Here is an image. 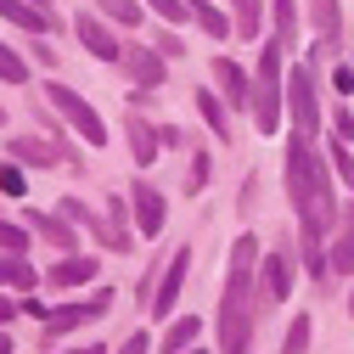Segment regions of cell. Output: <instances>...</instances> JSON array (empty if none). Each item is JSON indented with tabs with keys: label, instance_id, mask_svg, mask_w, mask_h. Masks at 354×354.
<instances>
[{
	"label": "cell",
	"instance_id": "cell-10",
	"mask_svg": "<svg viewBox=\"0 0 354 354\" xmlns=\"http://www.w3.org/2000/svg\"><path fill=\"white\" fill-rule=\"evenodd\" d=\"M124 73L136 79V91H158V84H163V51H152V46H124Z\"/></svg>",
	"mask_w": 354,
	"mask_h": 354
},
{
	"label": "cell",
	"instance_id": "cell-17",
	"mask_svg": "<svg viewBox=\"0 0 354 354\" xmlns=\"http://www.w3.org/2000/svg\"><path fill=\"white\" fill-rule=\"evenodd\" d=\"M309 12H315L321 46H332V51H337V39H343V12H337V0H309Z\"/></svg>",
	"mask_w": 354,
	"mask_h": 354
},
{
	"label": "cell",
	"instance_id": "cell-16",
	"mask_svg": "<svg viewBox=\"0 0 354 354\" xmlns=\"http://www.w3.org/2000/svg\"><path fill=\"white\" fill-rule=\"evenodd\" d=\"M287 292H292V259L270 253L264 259V298H287Z\"/></svg>",
	"mask_w": 354,
	"mask_h": 354
},
{
	"label": "cell",
	"instance_id": "cell-13",
	"mask_svg": "<svg viewBox=\"0 0 354 354\" xmlns=\"http://www.w3.org/2000/svg\"><path fill=\"white\" fill-rule=\"evenodd\" d=\"M332 270L354 276V208L337 214V236H332Z\"/></svg>",
	"mask_w": 354,
	"mask_h": 354
},
{
	"label": "cell",
	"instance_id": "cell-22",
	"mask_svg": "<svg viewBox=\"0 0 354 354\" xmlns=\"http://www.w3.org/2000/svg\"><path fill=\"white\" fill-rule=\"evenodd\" d=\"M197 332H203V321H197V315L174 321V326H169V337H163V354H180V348H186V343H192Z\"/></svg>",
	"mask_w": 354,
	"mask_h": 354
},
{
	"label": "cell",
	"instance_id": "cell-24",
	"mask_svg": "<svg viewBox=\"0 0 354 354\" xmlns=\"http://www.w3.org/2000/svg\"><path fill=\"white\" fill-rule=\"evenodd\" d=\"M28 225H39V236H51L57 248H73V225H62V214L46 219V214H28Z\"/></svg>",
	"mask_w": 354,
	"mask_h": 354
},
{
	"label": "cell",
	"instance_id": "cell-31",
	"mask_svg": "<svg viewBox=\"0 0 354 354\" xmlns=\"http://www.w3.org/2000/svg\"><path fill=\"white\" fill-rule=\"evenodd\" d=\"M0 192H6V197H23L28 192V180H23L17 163H0Z\"/></svg>",
	"mask_w": 354,
	"mask_h": 354
},
{
	"label": "cell",
	"instance_id": "cell-44",
	"mask_svg": "<svg viewBox=\"0 0 354 354\" xmlns=\"http://www.w3.org/2000/svg\"><path fill=\"white\" fill-rule=\"evenodd\" d=\"M0 124H6V113H0Z\"/></svg>",
	"mask_w": 354,
	"mask_h": 354
},
{
	"label": "cell",
	"instance_id": "cell-25",
	"mask_svg": "<svg viewBox=\"0 0 354 354\" xmlns=\"http://www.w3.org/2000/svg\"><path fill=\"white\" fill-rule=\"evenodd\" d=\"M23 79H28V62L6 46V39H0V84H23Z\"/></svg>",
	"mask_w": 354,
	"mask_h": 354
},
{
	"label": "cell",
	"instance_id": "cell-36",
	"mask_svg": "<svg viewBox=\"0 0 354 354\" xmlns=\"http://www.w3.org/2000/svg\"><path fill=\"white\" fill-rule=\"evenodd\" d=\"M158 51H163V57H180L186 46H180V39H174V34H158Z\"/></svg>",
	"mask_w": 354,
	"mask_h": 354
},
{
	"label": "cell",
	"instance_id": "cell-37",
	"mask_svg": "<svg viewBox=\"0 0 354 354\" xmlns=\"http://www.w3.org/2000/svg\"><path fill=\"white\" fill-rule=\"evenodd\" d=\"M124 354H147V337L136 332V337H129V343H124Z\"/></svg>",
	"mask_w": 354,
	"mask_h": 354
},
{
	"label": "cell",
	"instance_id": "cell-29",
	"mask_svg": "<svg viewBox=\"0 0 354 354\" xmlns=\"http://www.w3.org/2000/svg\"><path fill=\"white\" fill-rule=\"evenodd\" d=\"M0 253H28V231L12 225V219H0Z\"/></svg>",
	"mask_w": 354,
	"mask_h": 354
},
{
	"label": "cell",
	"instance_id": "cell-7",
	"mask_svg": "<svg viewBox=\"0 0 354 354\" xmlns=\"http://www.w3.org/2000/svg\"><path fill=\"white\" fill-rule=\"evenodd\" d=\"M73 34H79V46L91 51L96 62H124V46L113 39V28H107L102 17H91V12H79V17H73Z\"/></svg>",
	"mask_w": 354,
	"mask_h": 354
},
{
	"label": "cell",
	"instance_id": "cell-6",
	"mask_svg": "<svg viewBox=\"0 0 354 354\" xmlns=\"http://www.w3.org/2000/svg\"><path fill=\"white\" fill-rule=\"evenodd\" d=\"M129 214H136V231L141 236H158L163 219H169V203H163V192L152 180H136V186H129Z\"/></svg>",
	"mask_w": 354,
	"mask_h": 354
},
{
	"label": "cell",
	"instance_id": "cell-28",
	"mask_svg": "<svg viewBox=\"0 0 354 354\" xmlns=\"http://www.w3.org/2000/svg\"><path fill=\"white\" fill-rule=\"evenodd\" d=\"M332 174H337V180L354 192V158H348V147H343L337 136H332Z\"/></svg>",
	"mask_w": 354,
	"mask_h": 354
},
{
	"label": "cell",
	"instance_id": "cell-26",
	"mask_svg": "<svg viewBox=\"0 0 354 354\" xmlns=\"http://www.w3.org/2000/svg\"><path fill=\"white\" fill-rule=\"evenodd\" d=\"M270 6H276V39H281V46H292V34H298V6H292V0H270Z\"/></svg>",
	"mask_w": 354,
	"mask_h": 354
},
{
	"label": "cell",
	"instance_id": "cell-11",
	"mask_svg": "<svg viewBox=\"0 0 354 354\" xmlns=\"http://www.w3.org/2000/svg\"><path fill=\"white\" fill-rule=\"evenodd\" d=\"M214 84H219V96H225V107H253V79L242 73V62L219 57L214 62Z\"/></svg>",
	"mask_w": 354,
	"mask_h": 354
},
{
	"label": "cell",
	"instance_id": "cell-38",
	"mask_svg": "<svg viewBox=\"0 0 354 354\" xmlns=\"http://www.w3.org/2000/svg\"><path fill=\"white\" fill-rule=\"evenodd\" d=\"M12 315H17V304H6V298H0V326H6Z\"/></svg>",
	"mask_w": 354,
	"mask_h": 354
},
{
	"label": "cell",
	"instance_id": "cell-34",
	"mask_svg": "<svg viewBox=\"0 0 354 354\" xmlns=\"http://www.w3.org/2000/svg\"><path fill=\"white\" fill-rule=\"evenodd\" d=\"M332 136H337V141H354V113H343V107H337V118H332Z\"/></svg>",
	"mask_w": 354,
	"mask_h": 354
},
{
	"label": "cell",
	"instance_id": "cell-4",
	"mask_svg": "<svg viewBox=\"0 0 354 354\" xmlns=\"http://www.w3.org/2000/svg\"><path fill=\"white\" fill-rule=\"evenodd\" d=\"M46 96H51V107L68 118V129H73L84 147H107V141H113V136H107V124H102V113L84 102L73 84H62V79H57V84H46Z\"/></svg>",
	"mask_w": 354,
	"mask_h": 354
},
{
	"label": "cell",
	"instance_id": "cell-30",
	"mask_svg": "<svg viewBox=\"0 0 354 354\" xmlns=\"http://www.w3.org/2000/svg\"><path fill=\"white\" fill-rule=\"evenodd\" d=\"M96 6H102L113 23H141V6H136V0H96Z\"/></svg>",
	"mask_w": 354,
	"mask_h": 354
},
{
	"label": "cell",
	"instance_id": "cell-39",
	"mask_svg": "<svg viewBox=\"0 0 354 354\" xmlns=\"http://www.w3.org/2000/svg\"><path fill=\"white\" fill-rule=\"evenodd\" d=\"M0 354H12V337H6V332H0Z\"/></svg>",
	"mask_w": 354,
	"mask_h": 354
},
{
	"label": "cell",
	"instance_id": "cell-42",
	"mask_svg": "<svg viewBox=\"0 0 354 354\" xmlns=\"http://www.w3.org/2000/svg\"><path fill=\"white\" fill-rule=\"evenodd\" d=\"M348 315H354V292H348Z\"/></svg>",
	"mask_w": 354,
	"mask_h": 354
},
{
	"label": "cell",
	"instance_id": "cell-12",
	"mask_svg": "<svg viewBox=\"0 0 354 354\" xmlns=\"http://www.w3.org/2000/svg\"><path fill=\"white\" fill-rule=\"evenodd\" d=\"M46 281L57 287V292H68V287H84V281H96V259H84V253H62L51 270H46Z\"/></svg>",
	"mask_w": 354,
	"mask_h": 354
},
{
	"label": "cell",
	"instance_id": "cell-1",
	"mask_svg": "<svg viewBox=\"0 0 354 354\" xmlns=\"http://www.w3.org/2000/svg\"><path fill=\"white\" fill-rule=\"evenodd\" d=\"M287 197L298 208V248H304V270L309 276H326L332 270V253H326V231L337 225V203H332V169L315 152V136H298L287 141Z\"/></svg>",
	"mask_w": 354,
	"mask_h": 354
},
{
	"label": "cell",
	"instance_id": "cell-21",
	"mask_svg": "<svg viewBox=\"0 0 354 354\" xmlns=\"http://www.w3.org/2000/svg\"><path fill=\"white\" fill-rule=\"evenodd\" d=\"M192 17H197V23H203V28L214 34V39H225V34H231V23H225V12H219L214 0H197V6H192Z\"/></svg>",
	"mask_w": 354,
	"mask_h": 354
},
{
	"label": "cell",
	"instance_id": "cell-35",
	"mask_svg": "<svg viewBox=\"0 0 354 354\" xmlns=\"http://www.w3.org/2000/svg\"><path fill=\"white\" fill-rule=\"evenodd\" d=\"M332 84H337V96H348V91H354V68H343V62H337V73H332Z\"/></svg>",
	"mask_w": 354,
	"mask_h": 354
},
{
	"label": "cell",
	"instance_id": "cell-41",
	"mask_svg": "<svg viewBox=\"0 0 354 354\" xmlns=\"http://www.w3.org/2000/svg\"><path fill=\"white\" fill-rule=\"evenodd\" d=\"M180 354H208V348H180Z\"/></svg>",
	"mask_w": 354,
	"mask_h": 354
},
{
	"label": "cell",
	"instance_id": "cell-19",
	"mask_svg": "<svg viewBox=\"0 0 354 354\" xmlns=\"http://www.w3.org/2000/svg\"><path fill=\"white\" fill-rule=\"evenodd\" d=\"M12 158H17V163H57L62 152H57V147H46V141H28V136H12Z\"/></svg>",
	"mask_w": 354,
	"mask_h": 354
},
{
	"label": "cell",
	"instance_id": "cell-40",
	"mask_svg": "<svg viewBox=\"0 0 354 354\" xmlns=\"http://www.w3.org/2000/svg\"><path fill=\"white\" fill-rule=\"evenodd\" d=\"M73 354H102V348H73Z\"/></svg>",
	"mask_w": 354,
	"mask_h": 354
},
{
	"label": "cell",
	"instance_id": "cell-23",
	"mask_svg": "<svg viewBox=\"0 0 354 354\" xmlns=\"http://www.w3.org/2000/svg\"><path fill=\"white\" fill-rule=\"evenodd\" d=\"M231 6H236V34H259V23H264V0H231Z\"/></svg>",
	"mask_w": 354,
	"mask_h": 354
},
{
	"label": "cell",
	"instance_id": "cell-20",
	"mask_svg": "<svg viewBox=\"0 0 354 354\" xmlns=\"http://www.w3.org/2000/svg\"><path fill=\"white\" fill-rule=\"evenodd\" d=\"M197 113L208 118V129H214V136H225V129H231V118H225V96H214V91H197Z\"/></svg>",
	"mask_w": 354,
	"mask_h": 354
},
{
	"label": "cell",
	"instance_id": "cell-3",
	"mask_svg": "<svg viewBox=\"0 0 354 354\" xmlns=\"http://www.w3.org/2000/svg\"><path fill=\"white\" fill-rule=\"evenodd\" d=\"M281 57H287V46L270 39L264 57H259V73H253V124H259V136H276V124H281V102H287Z\"/></svg>",
	"mask_w": 354,
	"mask_h": 354
},
{
	"label": "cell",
	"instance_id": "cell-5",
	"mask_svg": "<svg viewBox=\"0 0 354 354\" xmlns=\"http://www.w3.org/2000/svg\"><path fill=\"white\" fill-rule=\"evenodd\" d=\"M287 107H292L298 136H321V102H315V73H309V62H298L292 79H287Z\"/></svg>",
	"mask_w": 354,
	"mask_h": 354
},
{
	"label": "cell",
	"instance_id": "cell-15",
	"mask_svg": "<svg viewBox=\"0 0 354 354\" xmlns=\"http://www.w3.org/2000/svg\"><path fill=\"white\" fill-rule=\"evenodd\" d=\"M124 129H129V152H136V163L147 169V163L158 158V141H163V129H152L147 118H129Z\"/></svg>",
	"mask_w": 354,
	"mask_h": 354
},
{
	"label": "cell",
	"instance_id": "cell-2",
	"mask_svg": "<svg viewBox=\"0 0 354 354\" xmlns=\"http://www.w3.org/2000/svg\"><path fill=\"white\" fill-rule=\"evenodd\" d=\"M253 270H259V242L236 236L225 298H219V348L225 354H248V343H253Z\"/></svg>",
	"mask_w": 354,
	"mask_h": 354
},
{
	"label": "cell",
	"instance_id": "cell-18",
	"mask_svg": "<svg viewBox=\"0 0 354 354\" xmlns=\"http://www.w3.org/2000/svg\"><path fill=\"white\" fill-rule=\"evenodd\" d=\"M34 281H39V270H34L23 253H6V259H0V287H23V292H28Z\"/></svg>",
	"mask_w": 354,
	"mask_h": 354
},
{
	"label": "cell",
	"instance_id": "cell-32",
	"mask_svg": "<svg viewBox=\"0 0 354 354\" xmlns=\"http://www.w3.org/2000/svg\"><path fill=\"white\" fill-rule=\"evenodd\" d=\"M147 6H152L158 17H169V23H180V17H192V6H186V0H147Z\"/></svg>",
	"mask_w": 354,
	"mask_h": 354
},
{
	"label": "cell",
	"instance_id": "cell-8",
	"mask_svg": "<svg viewBox=\"0 0 354 354\" xmlns=\"http://www.w3.org/2000/svg\"><path fill=\"white\" fill-rule=\"evenodd\" d=\"M186 270H192V248H174V259L163 264V281L152 292V315H169L174 309V298H180V287H186Z\"/></svg>",
	"mask_w": 354,
	"mask_h": 354
},
{
	"label": "cell",
	"instance_id": "cell-33",
	"mask_svg": "<svg viewBox=\"0 0 354 354\" xmlns=\"http://www.w3.org/2000/svg\"><path fill=\"white\" fill-rule=\"evenodd\" d=\"M208 174H214V163H208V152H197V158H192V192L208 186Z\"/></svg>",
	"mask_w": 354,
	"mask_h": 354
},
{
	"label": "cell",
	"instance_id": "cell-27",
	"mask_svg": "<svg viewBox=\"0 0 354 354\" xmlns=\"http://www.w3.org/2000/svg\"><path fill=\"white\" fill-rule=\"evenodd\" d=\"M281 354H309V315H292V326L281 337Z\"/></svg>",
	"mask_w": 354,
	"mask_h": 354
},
{
	"label": "cell",
	"instance_id": "cell-9",
	"mask_svg": "<svg viewBox=\"0 0 354 354\" xmlns=\"http://www.w3.org/2000/svg\"><path fill=\"white\" fill-rule=\"evenodd\" d=\"M113 309V292H96L91 304H62L57 315L46 321V337H62V332H73V326H84V321H96V315H107Z\"/></svg>",
	"mask_w": 354,
	"mask_h": 354
},
{
	"label": "cell",
	"instance_id": "cell-14",
	"mask_svg": "<svg viewBox=\"0 0 354 354\" xmlns=\"http://www.w3.org/2000/svg\"><path fill=\"white\" fill-rule=\"evenodd\" d=\"M0 17L17 23V28H28V34H46L51 28V12H39L34 0H0Z\"/></svg>",
	"mask_w": 354,
	"mask_h": 354
},
{
	"label": "cell",
	"instance_id": "cell-43",
	"mask_svg": "<svg viewBox=\"0 0 354 354\" xmlns=\"http://www.w3.org/2000/svg\"><path fill=\"white\" fill-rule=\"evenodd\" d=\"M34 6H39V12H46V0H34Z\"/></svg>",
	"mask_w": 354,
	"mask_h": 354
}]
</instances>
